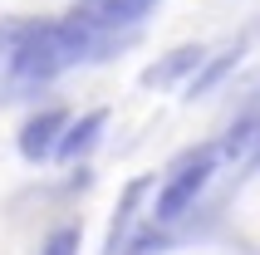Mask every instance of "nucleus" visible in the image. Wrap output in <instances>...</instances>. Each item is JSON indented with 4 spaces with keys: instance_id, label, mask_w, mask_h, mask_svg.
Masks as SVG:
<instances>
[{
    "instance_id": "6",
    "label": "nucleus",
    "mask_w": 260,
    "mask_h": 255,
    "mask_svg": "<svg viewBox=\"0 0 260 255\" xmlns=\"http://www.w3.org/2000/svg\"><path fill=\"white\" fill-rule=\"evenodd\" d=\"M103 128H108V108H93V113H84V118H74L69 123V133H64V142H59V162H79V157H88L93 147H99V138H103Z\"/></svg>"
},
{
    "instance_id": "3",
    "label": "nucleus",
    "mask_w": 260,
    "mask_h": 255,
    "mask_svg": "<svg viewBox=\"0 0 260 255\" xmlns=\"http://www.w3.org/2000/svg\"><path fill=\"white\" fill-rule=\"evenodd\" d=\"M157 10V0H79V10H74V20L84 29H93V35H118V29H133L143 25L147 15Z\"/></svg>"
},
{
    "instance_id": "7",
    "label": "nucleus",
    "mask_w": 260,
    "mask_h": 255,
    "mask_svg": "<svg viewBox=\"0 0 260 255\" xmlns=\"http://www.w3.org/2000/svg\"><path fill=\"white\" fill-rule=\"evenodd\" d=\"M143 192H147V177H138V182L123 192V206H118V216H113V231H108V255H123V241H128V226H133V211H138Z\"/></svg>"
},
{
    "instance_id": "5",
    "label": "nucleus",
    "mask_w": 260,
    "mask_h": 255,
    "mask_svg": "<svg viewBox=\"0 0 260 255\" xmlns=\"http://www.w3.org/2000/svg\"><path fill=\"white\" fill-rule=\"evenodd\" d=\"M202 64H206L202 44H177V49H167L152 69H143V88H172V84H182V79H197Z\"/></svg>"
},
{
    "instance_id": "8",
    "label": "nucleus",
    "mask_w": 260,
    "mask_h": 255,
    "mask_svg": "<svg viewBox=\"0 0 260 255\" xmlns=\"http://www.w3.org/2000/svg\"><path fill=\"white\" fill-rule=\"evenodd\" d=\"M236 64H241V49H226V54L206 59V64H202V74H197V79L187 84V93H191V99H202V93H211V88H216L221 79H226V74L236 69Z\"/></svg>"
},
{
    "instance_id": "9",
    "label": "nucleus",
    "mask_w": 260,
    "mask_h": 255,
    "mask_svg": "<svg viewBox=\"0 0 260 255\" xmlns=\"http://www.w3.org/2000/svg\"><path fill=\"white\" fill-rule=\"evenodd\" d=\"M40 255H79V226H59L54 236L40 245Z\"/></svg>"
},
{
    "instance_id": "2",
    "label": "nucleus",
    "mask_w": 260,
    "mask_h": 255,
    "mask_svg": "<svg viewBox=\"0 0 260 255\" xmlns=\"http://www.w3.org/2000/svg\"><path fill=\"white\" fill-rule=\"evenodd\" d=\"M216 157H221V147H197V152H182L172 162L167 182L157 186V206H152V221L157 226H172V221H182L197 206V197L206 192L211 172H216Z\"/></svg>"
},
{
    "instance_id": "1",
    "label": "nucleus",
    "mask_w": 260,
    "mask_h": 255,
    "mask_svg": "<svg viewBox=\"0 0 260 255\" xmlns=\"http://www.w3.org/2000/svg\"><path fill=\"white\" fill-rule=\"evenodd\" d=\"M113 44L84 29L79 20H49V25H25L10 35V84L15 88H40V84H54L64 69L84 64V59H99L108 54Z\"/></svg>"
},
{
    "instance_id": "4",
    "label": "nucleus",
    "mask_w": 260,
    "mask_h": 255,
    "mask_svg": "<svg viewBox=\"0 0 260 255\" xmlns=\"http://www.w3.org/2000/svg\"><path fill=\"white\" fill-rule=\"evenodd\" d=\"M69 133V113L64 108H44V113H29L20 128V157L25 162H44V157L59 152V142Z\"/></svg>"
}]
</instances>
